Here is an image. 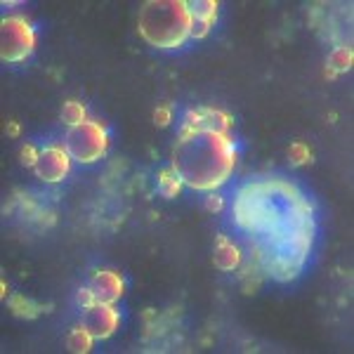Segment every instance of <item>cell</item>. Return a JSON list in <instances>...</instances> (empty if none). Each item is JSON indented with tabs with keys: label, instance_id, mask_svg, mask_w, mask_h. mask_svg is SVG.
<instances>
[{
	"label": "cell",
	"instance_id": "cell-1",
	"mask_svg": "<svg viewBox=\"0 0 354 354\" xmlns=\"http://www.w3.org/2000/svg\"><path fill=\"white\" fill-rule=\"evenodd\" d=\"M236 165V147L227 132L182 128L173 149V165L182 185L215 191L229 180Z\"/></svg>",
	"mask_w": 354,
	"mask_h": 354
},
{
	"label": "cell",
	"instance_id": "cell-2",
	"mask_svg": "<svg viewBox=\"0 0 354 354\" xmlns=\"http://www.w3.org/2000/svg\"><path fill=\"white\" fill-rule=\"evenodd\" d=\"M189 0H149L137 17V29L152 48L175 50L191 38Z\"/></svg>",
	"mask_w": 354,
	"mask_h": 354
},
{
	"label": "cell",
	"instance_id": "cell-3",
	"mask_svg": "<svg viewBox=\"0 0 354 354\" xmlns=\"http://www.w3.org/2000/svg\"><path fill=\"white\" fill-rule=\"evenodd\" d=\"M64 149L71 156V161L95 163L99 158H104V154L109 149L107 128L90 118L79 125H71L64 135Z\"/></svg>",
	"mask_w": 354,
	"mask_h": 354
},
{
	"label": "cell",
	"instance_id": "cell-4",
	"mask_svg": "<svg viewBox=\"0 0 354 354\" xmlns=\"http://www.w3.org/2000/svg\"><path fill=\"white\" fill-rule=\"evenodd\" d=\"M36 50V31L24 17L12 14L0 21V59L5 64H19Z\"/></svg>",
	"mask_w": 354,
	"mask_h": 354
},
{
	"label": "cell",
	"instance_id": "cell-5",
	"mask_svg": "<svg viewBox=\"0 0 354 354\" xmlns=\"http://www.w3.org/2000/svg\"><path fill=\"white\" fill-rule=\"evenodd\" d=\"M121 324V314L118 309L109 302H95L92 307L83 309V322L81 326L87 329V333L95 340H107L116 333Z\"/></svg>",
	"mask_w": 354,
	"mask_h": 354
},
{
	"label": "cell",
	"instance_id": "cell-6",
	"mask_svg": "<svg viewBox=\"0 0 354 354\" xmlns=\"http://www.w3.org/2000/svg\"><path fill=\"white\" fill-rule=\"evenodd\" d=\"M33 173L38 180L48 182V185H57L66 180L71 173V156L66 154L64 147H45L38 154V161L33 165Z\"/></svg>",
	"mask_w": 354,
	"mask_h": 354
},
{
	"label": "cell",
	"instance_id": "cell-7",
	"mask_svg": "<svg viewBox=\"0 0 354 354\" xmlns=\"http://www.w3.org/2000/svg\"><path fill=\"white\" fill-rule=\"evenodd\" d=\"M182 128H198V130H215V132H227L231 130V116L220 112V109L210 107H198L189 109L182 121Z\"/></svg>",
	"mask_w": 354,
	"mask_h": 354
},
{
	"label": "cell",
	"instance_id": "cell-8",
	"mask_svg": "<svg viewBox=\"0 0 354 354\" xmlns=\"http://www.w3.org/2000/svg\"><path fill=\"white\" fill-rule=\"evenodd\" d=\"M90 289L95 291L97 302H109V305H116L121 300V295L125 293V281L123 276L114 269H99V272L92 276Z\"/></svg>",
	"mask_w": 354,
	"mask_h": 354
},
{
	"label": "cell",
	"instance_id": "cell-9",
	"mask_svg": "<svg viewBox=\"0 0 354 354\" xmlns=\"http://www.w3.org/2000/svg\"><path fill=\"white\" fill-rule=\"evenodd\" d=\"M213 262L222 272H236L241 267V251L234 246V241H229L225 234H220L215 239V251H213Z\"/></svg>",
	"mask_w": 354,
	"mask_h": 354
},
{
	"label": "cell",
	"instance_id": "cell-10",
	"mask_svg": "<svg viewBox=\"0 0 354 354\" xmlns=\"http://www.w3.org/2000/svg\"><path fill=\"white\" fill-rule=\"evenodd\" d=\"M352 50L350 48H345V45H340V48H335L333 52H331V57H329V79H335L338 74H342V71H350L352 69Z\"/></svg>",
	"mask_w": 354,
	"mask_h": 354
},
{
	"label": "cell",
	"instance_id": "cell-11",
	"mask_svg": "<svg viewBox=\"0 0 354 354\" xmlns=\"http://www.w3.org/2000/svg\"><path fill=\"white\" fill-rule=\"evenodd\" d=\"M92 342H95V338L87 333V329L79 326V329L71 331L69 338H66V350L74 354H87L92 350Z\"/></svg>",
	"mask_w": 354,
	"mask_h": 354
},
{
	"label": "cell",
	"instance_id": "cell-12",
	"mask_svg": "<svg viewBox=\"0 0 354 354\" xmlns=\"http://www.w3.org/2000/svg\"><path fill=\"white\" fill-rule=\"evenodd\" d=\"M8 305H10V309H12L14 317H19V319H36L41 312H48L43 305H33V302L26 300L24 295H12Z\"/></svg>",
	"mask_w": 354,
	"mask_h": 354
},
{
	"label": "cell",
	"instance_id": "cell-13",
	"mask_svg": "<svg viewBox=\"0 0 354 354\" xmlns=\"http://www.w3.org/2000/svg\"><path fill=\"white\" fill-rule=\"evenodd\" d=\"M158 191H161L163 198H175L182 191V180L173 168H163L158 173Z\"/></svg>",
	"mask_w": 354,
	"mask_h": 354
},
{
	"label": "cell",
	"instance_id": "cell-14",
	"mask_svg": "<svg viewBox=\"0 0 354 354\" xmlns=\"http://www.w3.org/2000/svg\"><path fill=\"white\" fill-rule=\"evenodd\" d=\"M218 8L220 5L215 3V0H196V3H189L191 19H201V21H208V24H215V19H218Z\"/></svg>",
	"mask_w": 354,
	"mask_h": 354
},
{
	"label": "cell",
	"instance_id": "cell-15",
	"mask_svg": "<svg viewBox=\"0 0 354 354\" xmlns=\"http://www.w3.org/2000/svg\"><path fill=\"white\" fill-rule=\"evenodd\" d=\"M62 121L66 125H79L83 121H87V109L83 107L79 99H69V102H64L62 107Z\"/></svg>",
	"mask_w": 354,
	"mask_h": 354
},
{
	"label": "cell",
	"instance_id": "cell-16",
	"mask_svg": "<svg viewBox=\"0 0 354 354\" xmlns=\"http://www.w3.org/2000/svg\"><path fill=\"white\" fill-rule=\"evenodd\" d=\"M289 156H291V163L293 165H302V163H307V161H312V154H309V149L302 145V142H295V145H291L289 149Z\"/></svg>",
	"mask_w": 354,
	"mask_h": 354
},
{
	"label": "cell",
	"instance_id": "cell-17",
	"mask_svg": "<svg viewBox=\"0 0 354 354\" xmlns=\"http://www.w3.org/2000/svg\"><path fill=\"white\" fill-rule=\"evenodd\" d=\"M76 302L83 307V309H87V307H92L97 302V295H95V291L92 289H81L79 291V295H76Z\"/></svg>",
	"mask_w": 354,
	"mask_h": 354
},
{
	"label": "cell",
	"instance_id": "cell-18",
	"mask_svg": "<svg viewBox=\"0 0 354 354\" xmlns=\"http://www.w3.org/2000/svg\"><path fill=\"white\" fill-rule=\"evenodd\" d=\"M203 206H206L208 213H220V210L225 208V198L220 196V194L210 191L208 196H206V203H203Z\"/></svg>",
	"mask_w": 354,
	"mask_h": 354
},
{
	"label": "cell",
	"instance_id": "cell-19",
	"mask_svg": "<svg viewBox=\"0 0 354 354\" xmlns=\"http://www.w3.org/2000/svg\"><path fill=\"white\" fill-rule=\"evenodd\" d=\"M170 121H173V112H170L168 107H158L156 112H154V123H156L158 128H165V125H170Z\"/></svg>",
	"mask_w": 354,
	"mask_h": 354
},
{
	"label": "cell",
	"instance_id": "cell-20",
	"mask_svg": "<svg viewBox=\"0 0 354 354\" xmlns=\"http://www.w3.org/2000/svg\"><path fill=\"white\" fill-rule=\"evenodd\" d=\"M38 154H41V152H36L33 145H24V147H21V165H29V168H33L36 161H38Z\"/></svg>",
	"mask_w": 354,
	"mask_h": 354
}]
</instances>
